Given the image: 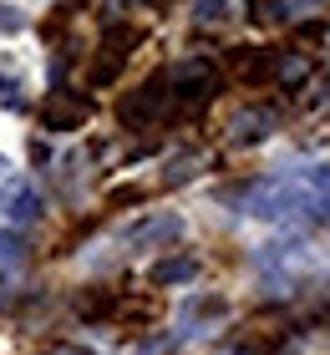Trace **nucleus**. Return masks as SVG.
<instances>
[{
	"instance_id": "nucleus-14",
	"label": "nucleus",
	"mask_w": 330,
	"mask_h": 355,
	"mask_svg": "<svg viewBox=\"0 0 330 355\" xmlns=\"http://www.w3.org/2000/svg\"><path fill=\"white\" fill-rule=\"evenodd\" d=\"M26 26V15L15 10V6H6V0H0V36H10V31H21Z\"/></svg>"
},
{
	"instance_id": "nucleus-20",
	"label": "nucleus",
	"mask_w": 330,
	"mask_h": 355,
	"mask_svg": "<svg viewBox=\"0 0 330 355\" xmlns=\"http://www.w3.org/2000/svg\"><path fill=\"white\" fill-rule=\"evenodd\" d=\"M132 6H147V0H132Z\"/></svg>"
},
{
	"instance_id": "nucleus-18",
	"label": "nucleus",
	"mask_w": 330,
	"mask_h": 355,
	"mask_svg": "<svg viewBox=\"0 0 330 355\" xmlns=\"http://www.w3.org/2000/svg\"><path fill=\"white\" fill-rule=\"evenodd\" d=\"M56 355H92V350H76V345H66V350H56Z\"/></svg>"
},
{
	"instance_id": "nucleus-19",
	"label": "nucleus",
	"mask_w": 330,
	"mask_h": 355,
	"mask_svg": "<svg viewBox=\"0 0 330 355\" xmlns=\"http://www.w3.org/2000/svg\"><path fill=\"white\" fill-rule=\"evenodd\" d=\"M0 178H6V157H0Z\"/></svg>"
},
{
	"instance_id": "nucleus-12",
	"label": "nucleus",
	"mask_w": 330,
	"mask_h": 355,
	"mask_svg": "<svg viewBox=\"0 0 330 355\" xmlns=\"http://www.w3.org/2000/svg\"><path fill=\"white\" fill-rule=\"evenodd\" d=\"M117 71H122V61L102 51V56L92 61V87H107V82H117Z\"/></svg>"
},
{
	"instance_id": "nucleus-7",
	"label": "nucleus",
	"mask_w": 330,
	"mask_h": 355,
	"mask_svg": "<svg viewBox=\"0 0 330 355\" xmlns=\"http://www.w3.org/2000/svg\"><path fill=\"white\" fill-rule=\"evenodd\" d=\"M36 214H41V193L31 183H15L10 198H6V218L10 223H36Z\"/></svg>"
},
{
	"instance_id": "nucleus-4",
	"label": "nucleus",
	"mask_w": 330,
	"mask_h": 355,
	"mask_svg": "<svg viewBox=\"0 0 330 355\" xmlns=\"http://www.w3.org/2000/svg\"><path fill=\"white\" fill-rule=\"evenodd\" d=\"M274 67H279V51H274V46H234V51H229V76H234L239 87L270 82Z\"/></svg>"
},
{
	"instance_id": "nucleus-6",
	"label": "nucleus",
	"mask_w": 330,
	"mask_h": 355,
	"mask_svg": "<svg viewBox=\"0 0 330 355\" xmlns=\"http://www.w3.org/2000/svg\"><path fill=\"white\" fill-rule=\"evenodd\" d=\"M198 274V259L193 254H168V259H158L153 264V284L158 289H168V284H188Z\"/></svg>"
},
{
	"instance_id": "nucleus-13",
	"label": "nucleus",
	"mask_w": 330,
	"mask_h": 355,
	"mask_svg": "<svg viewBox=\"0 0 330 355\" xmlns=\"http://www.w3.org/2000/svg\"><path fill=\"white\" fill-rule=\"evenodd\" d=\"M198 173V157H173V163H168V173H163V183H183V178H193Z\"/></svg>"
},
{
	"instance_id": "nucleus-1",
	"label": "nucleus",
	"mask_w": 330,
	"mask_h": 355,
	"mask_svg": "<svg viewBox=\"0 0 330 355\" xmlns=\"http://www.w3.org/2000/svg\"><path fill=\"white\" fill-rule=\"evenodd\" d=\"M168 82H173V87H168V92H173V107L198 112V107H208L213 96H219V67L204 61V56H188V61H178V67H173Z\"/></svg>"
},
{
	"instance_id": "nucleus-21",
	"label": "nucleus",
	"mask_w": 330,
	"mask_h": 355,
	"mask_svg": "<svg viewBox=\"0 0 330 355\" xmlns=\"http://www.w3.org/2000/svg\"><path fill=\"white\" fill-rule=\"evenodd\" d=\"M234 355H249V350H234Z\"/></svg>"
},
{
	"instance_id": "nucleus-15",
	"label": "nucleus",
	"mask_w": 330,
	"mask_h": 355,
	"mask_svg": "<svg viewBox=\"0 0 330 355\" xmlns=\"http://www.w3.org/2000/svg\"><path fill=\"white\" fill-rule=\"evenodd\" d=\"M0 102H10V107H21V92H15V82H6V76H0Z\"/></svg>"
},
{
	"instance_id": "nucleus-16",
	"label": "nucleus",
	"mask_w": 330,
	"mask_h": 355,
	"mask_svg": "<svg viewBox=\"0 0 330 355\" xmlns=\"http://www.w3.org/2000/svg\"><path fill=\"white\" fill-rule=\"evenodd\" d=\"M325 0H285V10H320Z\"/></svg>"
},
{
	"instance_id": "nucleus-2",
	"label": "nucleus",
	"mask_w": 330,
	"mask_h": 355,
	"mask_svg": "<svg viewBox=\"0 0 330 355\" xmlns=\"http://www.w3.org/2000/svg\"><path fill=\"white\" fill-rule=\"evenodd\" d=\"M168 107H173V92L163 76H153V82H142V87H132L122 102H117V122L132 127V132H142V127H158L163 117H168Z\"/></svg>"
},
{
	"instance_id": "nucleus-3",
	"label": "nucleus",
	"mask_w": 330,
	"mask_h": 355,
	"mask_svg": "<svg viewBox=\"0 0 330 355\" xmlns=\"http://www.w3.org/2000/svg\"><path fill=\"white\" fill-rule=\"evenodd\" d=\"M87 117H92V102L81 92L56 87L41 102V127H51V132H76V127H87Z\"/></svg>"
},
{
	"instance_id": "nucleus-17",
	"label": "nucleus",
	"mask_w": 330,
	"mask_h": 355,
	"mask_svg": "<svg viewBox=\"0 0 330 355\" xmlns=\"http://www.w3.org/2000/svg\"><path fill=\"white\" fill-rule=\"evenodd\" d=\"M325 102H330V76H325V82H320V92H315V96H310V107H325Z\"/></svg>"
},
{
	"instance_id": "nucleus-9",
	"label": "nucleus",
	"mask_w": 330,
	"mask_h": 355,
	"mask_svg": "<svg viewBox=\"0 0 330 355\" xmlns=\"http://www.w3.org/2000/svg\"><path fill=\"white\" fill-rule=\"evenodd\" d=\"M168 239H178V218L173 214H158V218H147V223H138V229L127 234V244H168Z\"/></svg>"
},
{
	"instance_id": "nucleus-11",
	"label": "nucleus",
	"mask_w": 330,
	"mask_h": 355,
	"mask_svg": "<svg viewBox=\"0 0 330 355\" xmlns=\"http://www.w3.org/2000/svg\"><path fill=\"white\" fill-rule=\"evenodd\" d=\"M193 21H198V26H219V21H229V0H193Z\"/></svg>"
},
{
	"instance_id": "nucleus-8",
	"label": "nucleus",
	"mask_w": 330,
	"mask_h": 355,
	"mask_svg": "<svg viewBox=\"0 0 330 355\" xmlns=\"http://www.w3.org/2000/svg\"><path fill=\"white\" fill-rule=\"evenodd\" d=\"M138 41H142V31H138V26H127V21H112V26L102 31V51H107V56H117V61H127L132 51H138Z\"/></svg>"
},
{
	"instance_id": "nucleus-5",
	"label": "nucleus",
	"mask_w": 330,
	"mask_h": 355,
	"mask_svg": "<svg viewBox=\"0 0 330 355\" xmlns=\"http://www.w3.org/2000/svg\"><path fill=\"white\" fill-rule=\"evenodd\" d=\"M274 127H279L274 107H244V112L229 117V142H234V148H254V142L274 137Z\"/></svg>"
},
{
	"instance_id": "nucleus-10",
	"label": "nucleus",
	"mask_w": 330,
	"mask_h": 355,
	"mask_svg": "<svg viewBox=\"0 0 330 355\" xmlns=\"http://www.w3.org/2000/svg\"><path fill=\"white\" fill-rule=\"evenodd\" d=\"M76 315L81 320H112L117 315V295H112V289H87V295L76 300Z\"/></svg>"
}]
</instances>
